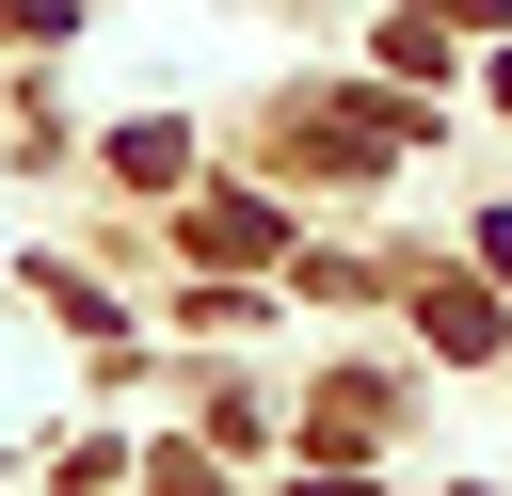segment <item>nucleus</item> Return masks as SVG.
I'll list each match as a JSON object with an SVG mask.
<instances>
[{
	"mask_svg": "<svg viewBox=\"0 0 512 496\" xmlns=\"http://www.w3.org/2000/svg\"><path fill=\"white\" fill-rule=\"evenodd\" d=\"M144 480H160V496H224V464H208V448H160Z\"/></svg>",
	"mask_w": 512,
	"mask_h": 496,
	"instance_id": "nucleus-3",
	"label": "nucleus"
},
{
	"mask_svg": "<svg viewBox=\"0 0 512 496\" xmlns=\"http://www.w3.org/2000/svg\"><path fill=\"white\" fill-rule=\"evenodd\" d=\"M432 352H496V288H432Z\"/></svg>",
	"mask_w": 512,
	"mask_h": 496,
	"instance_id": "nucleus-2",
	"label": "nucleus"
},
{
	"mask_svg": "<svg viewBox=\"0 0 512 496\" xmlns=\"http://www.w3.org/2000/svg\"><path fill=\"white\" fill-rule=\"evenodd\" d=\"M192 256H208V272H240V256H288V224H272L256 192H208V208H192Z\"/></svg>",
	"mask_w": 512,
	"mask_h": 496,
	"instance_id": "nucleus-1",
	"label": "nucleus"
}]
</instances>
